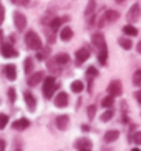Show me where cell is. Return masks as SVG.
<instances>
[{"label": "cell", "mask_w": 141, "mask_h": 151, "mask_svg": "<svg viewBox=\"0 0 141 151\" xmlns=\"http://www.w3.org/2000/svg\"><path fill=\"white\" fill-rule=\"evenodd\" d=\"M132 151H141L140 148H132Z\"/></svg>", "instance_id": "7bdbcfd3"}, {"label": "cell", "mask_w": 141, "mask_h": 151, "mask_svg": "<svg viewBox=\"0 0 141 151\" xmlns=\"http://www.w3.org/2000/svg\"><path fill=\"white\" fill-rule=\"evenodd\" d=\"M15 151H22V150H19V148H18V150H15Z\"/></svg>", "instance_id": "bcb514c9"}, {"label": "cell", "mask_w": 141, "mask_h": 151, "mask_svg": "<svg viewBox=\"0 0 141 151\" xmlns=\"http://www.w3.org/2000/svg\"><path fill=\"white\" fill-rule=\"evenodd\" d=\"M48 54H49V48H41L37 52V59L39 60H44L48 58Z\"/></svg>", "instance_id": "f1b7e54d"}, {"label": "cell", "mask_w": 141, "mask_h": 151, "mask_svg": "<svg viewBox=\"0 0 141 151\" xmlns=\"http://www.w3.org/2000/svg\"><path fill=\"white\" fill-rule=\"evenodd\" d=\"M112 117H114V110L112 109H110V110H106V111L103 113L102 117H100V119H102L103 122H108Z\"/></svg>", "instance_id": "83f0119b"}, {"label": "cell", "mask_w": 141, "mask_h": 151, "mask_svg": "<svg viewBox=\"0 0 141 151\" xmlns=\"http://www.w3.org/2000/svg\"><path fill=\"white\" fill-rule=\"evenodd\" d=\"M107 92L110 93L111 96H121L122 95V84L119 80H112L110 81L108 87H107Z\"/></svg>", "instance_id": "8992f818"}, {"label": "cell", "mask_w": 141, "mask_h": 151, "mask_svg": "<svg viewBox=\"0 0 141 151\" xmlns=\"http://www.w3.org/2000/svg\"><path fill=\"white\" fill-rule=\"evenodd\" d=\"M82 131L88 132V131H89V127H88V125H82Z\"/></svg>", "instance_id": "60d3db41"}, {"label": "cell", "mask_w": 141, "mask_h": 151, "mask_svg": "<svg viewBox=\"0 0 141 151\" xmlns=\"http://www.w3.org/2000/svg\"><path fill=\"white\" fill-rule=\"evenodd\" d=\"M123 33H125L126 36H137L138 29L136 26H133L132 24H129V25H126V26H123Z\"/></svg>", "instance_id": "cb8c5ba5"}, {"label": "cell", "mask_w": 141, "mask_h": 151, "mask_svg": "<svg viewBox=\"0 0 141 151\" xmlns=\"http://www.w3.org/2000/svg\"><path fill=\"white\" fill-rule=\"evenodd\" d=\"M33 69H34V62H33V58L28 56V58L24 60V72H25V74H28V76L31 74Z\"/></svg>", "instance_id": "d6986e66"}, {"label": "cell", "mask_w": 141, "mask_h": 151, "mask_svg": "<svg viewBox=\"0 0 141 151\" xmlns=\"http://www.w3.org/2000/svg\"><path fill=\"white\" fill-rule=\"evenodd\" d=\"M0 55L3 58H16L18 56V51L8 43H1L0 45Z\"/></svg>", "instance_id": "277c9868"}, {"label": "cell", "mask_w": 141, "mask_h": 151, "mask_svg": "<svg viewBox=\"0 0 141 151\" xmlns=\"http://www.w3.org/2000/svg\"><path fill=\"white\" fill-rule=\"evenodd\" d=\"M107 58H108V48H107V45H106V47H103L102 50H100L97 59L102 65H106L107 63Z\"/></svg>", "instance_id": "d4e9b609"}, {"label": "cell", "mask_w": 141, "mask_h": 151, "mask_svg": "<svg viewBox=\"0 0 141 151\" xmlns=\"http://www.w3.org/2000/svg\"><path fill=\"white\" fill-rule=\"evenodd\" d=\"M102 106L103 107H106V109H112V106H114V96H111V95L106 96V98L102 100Z\"/></svg>", "instance_id": "4316f807"}, {"label": "cell", "mask_w": 141, "mask_h": 151, "mask_svg": "<svg viewBox=\"0 0 141 151\" xmlns=\"http://www.w3.org/2000/svg\"><path fill=\"white\" fill-rule=\"evenodd\" d=\"M55 62L58 65H62V66H64V65H67L69 62H70V56L67 55V54H64V52H62V54H58V55L55 56Z\"/></svg>", "instance_id": "7402d4cb"}, {"label": "cell", "mask_w": 141, "mask_h": 151, "mask_svg": "<svg viewBox=\"0 0 141 151\" xmlns=\"http://www.w3.org/2000/svg\"><path fill=\"white\" fill-rule=\"evenodd\" d=\"M118 139H119V131H117V129H110L104 135V142L106 143H114Z\"/></svg>", "instance_id": "2e32d148"}, {"label": "cell", "mask_w": 141, "mask_h": 151, "mask_svg": "<svg viewBox=\"0 0 141 151\" xmlns=\"http://www.w3.org/2000/svg\"><path fill=\"white\" fill-rule=\"evenodd\" d=\"M7 95H8V99H10V102L11 103H14L16 100V92L14 88H8V92H7Z\"/></svg>", "instance_id": "836d02e7"}, {"label": "cell", "mask_w": 141, "mask_h": 151, "mask_svg": "<svg viewBox=\"0 0 141 151\" xmlns=\"http://www.w3.org/2000/svg\"><path fill=\"white\" fill-rule=\"evenodd\" d=\"M73 29L70 28V26H64V28L62 29V32L59 33V36H60V40L62 41H69V40L73 39Z\"/></svg>", "instance_id": "e0dca14e"}, {"label": "cell", "mask_w": 141, "mask_h": 151, "mask_svg": "<svg viewBox=\"0 0 141 151\" xmlns=\"http://www.w3.org/2000/svg\"><path fill=\"white\" fill-rule=\"evenodd\" d=\"M56 88V81L54 77H45L43 85V95L45 96V99H51L54 92Z\"/></svg>", "instance_id": "7a4b0ae2"}, {"label": "cell", "mask_w": 141, "mask_h": 151, "mask_svg": "<svg viewBox=\"0 0 141 151\" xmlns=\"http://www.w3.org/2000/svg\"><path fill=\"white\" fill-rule=\"evenodd\" d=\"M88 118L92 121V119L94 118V114H96V106L94 104H90V106H88Z\"/></svg>", "instance_id": "d6a6232c"}, {"label": "cell", "mask_w": 141, "mask_h": 151, "mask_svg": "<svg viewBox=\"0 0 141 151\" xmlns=\"http://www.w3.org/2000/svg\"><path fill=\"white\" fill-rule=\"evenodd\" d=\"M115 1H117L118 4H122V3H123V1H125V0H115Z\"/></svg>", "instance_id": "b9f144b4"}, {"label": "cell", "mask_w": 141, "mask_h": 151, "mask_svg": "<svg viewBox=\"0 0 141 151\" xmlns=\"http://www.w3.org/2000/svg\"><path fill=\"white\" fill-rule=\"evenodd\" d=\"M140 15H141L140 4H138V3H134L133 6L129 8L127 15H126V19H127V22H137V21L140 19Z\"/></svg>", "instance_id": "5b68a950"}, {"label": "cell", "mask_w": 141, "mask_h": 151, "mask_svg": "<svg viewBox=\"0 0 141 151\" xmlns=\"http://www.w3.org/2000/svg\"><path fill=\"white\" fill-rule=\"evenodd\" d=\"M133 84L136 87H141V69L136 70L133 74Z\"/></svg>", "instance_id": "f546056e"}, {"label": "cell", "mask_w": 141, "mask_h": 151, "mask_svg": "<svg viewBox=\"0 0 141 151\" xmlns=\"http://www.w3.org/2000/svg\"><path fill=\"white\" fill-rule=\"evenodd\" d=\"M71 91L74 92V93H81L84 91V83L82 81H79V80H74L70 85Z\"/></svg>", "instance_id": "603a6c76"}, {"label": "cell", "mask_w": 141, "mask_h": 151, "mask_svg": "<svg viewBox=\"0 0 141 151\" xmlns=\"http://www.w3.org/2000/svg\"><path fill=\"white\" fill-rule=\"evenodd\" d=\"M12 4H16V6H28L29 0H11Z\"/></svg>", "instance_id": "d590c367"}, {"label": "cell", "mask_w": 141, "mask_h": 151, "mask_svg": "<svg viewBox=\"0 0 141 151\" xmlns=\"http://www.w3.org/2000/svg\"><path fill=\"white\" fill-rule=\"evenodd\" d=\"M104 17H106V21L107 22H117L118 19H119V17H121V14L118 11H115V10H107L106 14H104Z\"/></svg>", "instance_id": "ac0fdd59"}, {"label": "cell", "mask_w": 141, "mask_h": 151, "mask_svg": "<svg viewBox=\"0 0 141 151\" xmlns=\"http://www.w3.org/2000/svg\"><path fill=\"white\" fill-rule=\"evenodd\" d=\"M12 19H14V25H15V28L19 30V32H24L25 28H26V25H28V18L19 11H15L14 12V15H12Z\"/></svg>", "instance_id": "3957f363"}, {"label": "cell", "mask_w": 141, "mask_h": 151, "mask_svg": "<svg viewBox=\"0 0 141 151\" xmlns=\"http://www.w3.org/2000/svg\"><path fill=\"white\" fill-rule=\"evenodd\" d=\"M81 151H90V150H81Z\"/></svg>", "instance_id": "ee69618b"}, {"label": "cell", "mask_w": 141, "mask_h": 151, "mask_svg": "<svg viewBox=\"0 0 141 151\" xmlns=\"http://www.w3.org/2000/svg\"><path fill=\"white\" fill-rule=\"evenodd\" d=\"M89 56H90V54L86 48H79L78 51L75 52V65L78 66V65L84 63L85 60L89 59Z\"/></svg>", "instance_id": "30bf717a"}, {"label": "cell", "mask_w": 141, "mask_h": 151, "mask_svg": "<svg viewBox=\"0 0 141 151\" xmlns=\"http://www.w3.org/2000/svg\"><path fill=\"white\" fill-rule=\"evenodd\" d=\"M92 142H90L88 137H79V139L75 140V143H74V147L77 148V150H90L92 148Z\"/></svg>", "instance_id": "9c48e42d"}, {"label": "cell", "mask_w": 141, "mask_h": 151, "mask_svg": "<svg viewBox=\"0 0 141 151\" xmlns=\"http://www.w3.org/2000/svg\"><path fill=\"white\" fill-rule=\"evenodd\" d=\"M69 121H70V118H69V115L67 114L58 115V117H56V127H58V129H60V131H66L67 127H69Z\"/></svg>", "instance_id": "5bb4252c"}, {"label": "cell", "mask_w": 141, "mask_h": 151, "mask_svg": "<svg viewBox=\"0 0 141 151\" xmlns=\"http://www.w3.org/2000/svg\"><path fill=\"white\" fill-rule=\"evenodd\" d=\"M24 100H25V103H26V106H28L29 110H30V111H34L36 106H37V100H36L34 95L29 91L24 92Z\"/></svg>", "instance_id": "52a82bcc"}, {"label": "cell", "mask_w": 141, "mask_h": 151, "mask_svg": "<svg viewBox=\"0 0 141 151\" xmlns=\"http://www.w3.org/2000/svg\"><path fill=\"white\" fill-rule=\"evenodd\" d=\"M4 74L7 77V80L10 81H14L16 78V68L14 65L8 63V65H4Z\"/></svg>", "instance_id": "9a60e30c"}, {"label": "cell", "mask_w": 141, "mask_h": 151, "mask_svg": "<svg viewBox=\"0 0 141 151\" xmlns=\"http://www.w3.org/2000/svg\"><path fill=\"white\" fill-rule=\"evenodd\" d=\"M1 35H3V33H1V30H0V36H1Z\"/></svg>", "instance_id": "f6af8a7d"}, {"label": "cell", "mask_w": 141, "mask_h": 151, "mask_svg": "<svg viewBox=\"0 0 141 151\" xmlns=\"http://www.w3.org/2000/svg\"><path fill=\"white\" fill-rule=\"evenodd\" d=\"M94 8H96V1L94 0H89L88 1V6L85 8V17H89V15H93L94 14Z\"/></svg>", "instance_id": "484cf974"}, {"label": "cell", "mask_w": 141, "mask_h": 151, "mask_svg": "<svg viewBox=\"0 0 141 151\" xmlns=\"http://www.w3.org/2000/svg\"><path fill=\"white\" fill-rule=\"evenodd\" d=\"M44 78V72H36L33 74H30L26 80V83H28L29 87H36L37 84H40V81Z\"/></svg>", "instance_id": "7c38bea8"}, {"label": "cell", "mask_w": 141, "mask_h": 151, "mask_svg": "<svg viewBox=\"0 0 141 151\" xmlns=\"http://www.w3.org/2000/svg\"><path fill=\"white\" fill-rule=\"evenodd\" d=\"M54 104H55L56 107H66L67 104H69V95H67L66 92H59L58 95H56L55 100H54Z\"/></svg>", "instance_id": "ba28073f"}, {"label": "cell", "mask_w": 141, "mask_h": 151, "mask_svg": "<svg viewBox=\"0 0 141 151\" xmlns=\"http://www.w3.org/2000/svg\"><path fill=\"white\" fill-rule=\"evenodd\" d=\"M118 43H119V45H121L123 50H126V51L132 50V47H133V41L130 39H127V37H119V39H118Z\"/></svg>", "instance_id": "44dd1931"}, {"label": "cell", "mask_w": 141, "mask_h": 151, "mask_svg": "<svg viewBox=\"0 0 141 151\" xmlns=\"http://www.w3.org/2000/svg\"><path fill=\"white\" fill-rule=\"evenodd\" d=\"M136 48H137V52L138 54H141V40L137 43V45H136Z\"/></svg>", "instance_id": "ab89813d"}, {"label": "cell", "mask_w": 141, "mask_h": 151, "mask_svg": "<svg viewBox=\"0 0 141 151\" xmlns=\"http://www.w3.org/2000/svg\"><path fill=\"white\" fill-rule=\"evenodd\" d=\"M92 43L96 48L102 50L103 47H106V39H104V35L103 33H93L92 35Z\"/></svg>", "instance_id": "4fadbf2b"}, {"label": "cell", "mask_w": 141, "mask_h": 151, "mask_svg": "<svg viewBox=\"0 0 141 151\" xmlns=\"http://www.w3.org/2000/svg\"><path fill=\"white\" fill-rule=\"evenodd\" d=\"M134 98H136V99H137V102L141 104V89H140V91L134 92Z\"/></svg>", "instance_id": "74e56055"}, {"label": "cell", "mask_w": 141, "mask_h": 151, "mask_svg": "<svg viewBox=\"0 0 141 151\" xmlns=\"http://www.w3.org/2000/svg\"><path fill=\"white\" fill-rule=\"evenodd\" d=\"M29 127H30V121L28 118H25V117L15 119L12 122V129H15V131H25Z\"/></svg>", "instance_id": "8fae6325"}, {"label": "cell", "mask_w": 141, "mask_h": 151, "mask_svg": "<svg viewBox=\"0 0 141 151\" xmlns=\"http://www.w3.org/2000/svg\"><path fill=\"white\" fill-rule=\"evenodd\" d=\"M4 15H6V10H4V6H1V4H0V25L3 24Z\"/></svg>", "instance_id": "8d00e7d4"}, {"label": "cell", "mask_w": 141, "mask_h": 151, "mask_svg": "<svg viewBox=\"0 0 141 151\" xmlns=\"http://www.w3.org/2000/svg\"><path fill=\"white\" fill-rule=\"evenodd\" d=\"M86 76H88V77H97L99 70L94 68V66H89V68L86 69Z\"/></svg>", "instance_id": "1f68e13d"}, {"label": "cell", "mask_w": 141, "mask_h": 151, "mask_svg": "<svg viewBox=\"0 0 141 151\" xmlns=\"http://www.w3.org/2000/svg\"><path fill=\"white\" fill-rule=\"evenodd\" d=\"M25 43H26L28 48L34 50V51H39V50L43 48V41H41L40 36L34 30H29V32L25 35Z\"/></svg>", "instance_id": "6da1fadb"}, {"label": "cell", "mask_w": 141, "mask_h": 151, "mask_svg": "<svg viewBox=\"0 0 141 151\" xmlns=\"http://www.w3.org/2000/svg\"><path fill=\"white\" fill-rule=\"evenodd\" d=\"M8 124V115L4 113H0V131H3Z\"/></svg>", "instance_id": "4dcf8cb0"}, {"label": "cell", "mask_w": 141, "mask_h": 151, "mask_svg": "<svg viewBox=\"0 0 141 151\" xmlns=\"http://www.w3.org/2000/svg\"><path fill=\"white\" fill-rule=\"evenodd\" d=\"M0 151H6V142L0 139Z\"/></svg>", "instance_id": "f35d334b"}, {"label": "cell", "mask_w": 141, "mask_h": 151, "mask_svg": "<svg viewBox=\"0 0 141 151\" xmlns=\"http://www.w3.org/2000/svg\"><path fill=\"white\" fill-rule=\"evenodd\" d=\"M66 19H69L67 17H63V18H59V17H56V18H54V19L49 22V26H51L52 32H56V30L60 28V25L63 24V21H66Z\"/></svg>", "instance_id": "ffe728a7"}, {"label": "cell", "mask_w": 141, "mask_h": 151, "mask_svg": "<svg viewBox=\"0 0 141 151\" xmlns=\"http://www.w3.org/2000/svg\"><path fill=\"white\" fill-rule=\"evenodd\" d=\"M133 143H136L137 146H141V131L134 132V135H133Z\"/></svg>", "instance_id": "e575fe53"}]
</instances>
